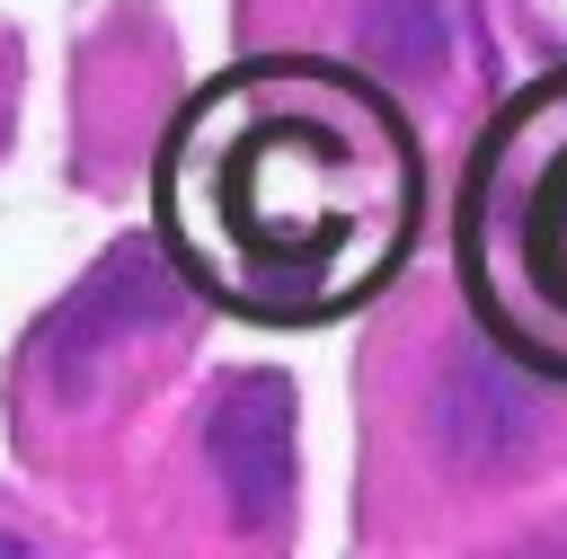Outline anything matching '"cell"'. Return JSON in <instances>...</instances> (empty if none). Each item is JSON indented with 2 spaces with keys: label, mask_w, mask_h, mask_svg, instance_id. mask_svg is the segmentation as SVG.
Here are the masks:
<instances>
[{
  "label": "cell",
  "mask_w": 567,
  "mask_h": 559,
  "mask_svg": "<svg viewBox=\"0 0 567 559\" xmlns=\"http://www.w3.org/2000/svg\"><path fill=\"white\" fill-rule=\"evenodd\" d=\"M151 195L186 284L239 319L310 328L408 257L425 160L390 89L354 62L257 53L177 115Z\"/></svg>",
  "instance_id": "1"
},
{
  "label": "cell",
  "mask_w": 567,
  "mask_h": 559,
  "mask_svg": "<svg viewBox=\"0 0 567 559\" xmlns=\"http://www.w3.org/2000/svg\"><path fill=\"white\" fill-rule=\"evenodd\" d=\"M204 470L239 532H284L292 515V382L284 373H230L213 390Z\"/></svg>",
  "instance_id": "4"
},
{
  "label": "cell",
  "mask_w": 567,
  "mask_h": 559,
  "mask_svg": "<svg viewBox=\"0 0 567 559\" xmlns=\"http://www.w3.org/2000/svg\"><path fill=\"white\" fill-rule=\"evenodd\" d=\"M363 53H381L408 80H425L452 53V9L443 0H363Z\"/></svg>",
  "instance_id": "6"
},
{
  "label": "cell",
  "mask_w": 567,
  "mask_h": 559,
  "mask_svg": "<svg viewBox=\"0 0 567 559\" xmlns=\"http://www.w3.org/2000/svg\"><path fill=\"white\" fill-rule=\"evenodd\" d=\"M0 115H9V44H0Z\"/></svg>",
  "instance_id": "7"
},
{
  "label": "cell",
  "mask_w": 567,
  "mask_h": 559,
  "mask_svg": "<svg viewBox=\"0 0 567 559\" xmlns=\"http://www.w3.org/2000/svg\"><path fill=\"white\" fill-rule=\"evenodd\" d=\"M186 337V302H177V275L151 257V248H115L97 257V275L35 328V382L53 408H106L124 382H133V355H159Z\"/></svg>",
  "instance_id": "3"
},
{
  "label": "cell",
  "mask_w": 567,
  "mask_h": 559,
  "mask_svg": "<svg viewBox=\"0 0 567 559\" xmlns=\"http://www.w3.org/2000/svg\"><path fill=\"white\" fill-rule=\"evenodd\" d=\"M425 435H434V453H443L461 479H496V470H514V461L532 453L540 417H532V390H523L505 364L452 355V364L434 373V390H425Z\"/></svg>",
  "instance_id": "5"
},
{
  "label": "cell",
  "mask_w": 567,
  "mask_h": 559,
  "mask_svg": "<svg viewBox=\"0 0 567 559\" xmlns=\"http://www.w3.org/2000/svg\"><path fill=\"white\" fill-rule=\"evenodd\" d=\"M461 275L487 337L567 382V71L523 89L470 151Z\"/></svg>",
  "instance_id": "2"
}]
</instances>
